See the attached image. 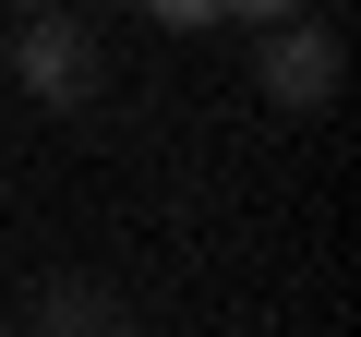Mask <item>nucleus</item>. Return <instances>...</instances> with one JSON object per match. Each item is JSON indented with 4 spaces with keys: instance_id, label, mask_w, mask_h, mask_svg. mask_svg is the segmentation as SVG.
<instances>
[{
    "instance_id": "f03ea898",
    "label": "nucleus",
    "mask_w": 361,
    "mask_h": 337,
    "mask_svg": "<svg viewBox=\"0 0 361 337\" xmlns=\"http://www.w3.org/2000/svg\"><path fill=\"white\" fill-rule=\"evenodd\" d=\"M265 97L289 109V121H313V109H337V85H349V49H337V25H265Z\"/></svg>"
},
{
    "instance_id": "f257e3e1",
    "label": "nucleus",
    "mask_w": 361,
    "mask_h": 337,
    "mask_svg": "<svg viewBox=\"0 0 361 337\" xmlns=\"http://www.w3.org/2000/svg\"><path fill=\"white\" fill-rule=\"evenodd\" d=\"M25 85L49 97V109H97V85H109V61H97V37H85V13H61V0H37V25H25Z\"/></svg>"
},
{
    "instance_id": "20e7f679",
    "label": "nucleus",
    "mask_w": 361,
    "mask_h": 337,
    "mask_svg": "<svg viewBox=\"0 0 361 337\" xmlns=\"http://www.w3.org/2000/svg\"><path fill=\"white\" fill-rule=\"evenodd\" d=\"M145 13H157L169 37H193V25H217V13H229V0H145Z\"/></svg>"
},
{
    "instance_id": "423d86ee",
    "label": "nucleus",
    "mask_w": 361,
    "mask_h": 337,
    "mask_svg": "<svg viewBox=\"0 0 361 337\" xmlns=\"http://www.w3.org/2000/svg\"><path fill=\"white\" fill-rule=\"evenodd\" d=\"M121 337H133V325H121Z\"/></svg>"
},
{
    "instance_id": "7ed1b4c3",
    "label": "nucleus",
    "mask_w": 361,
    "mask_h": 337,
    "mask_svg": "<svg viewBox=\"0 0 361 337\" xmlns=\"http://www.w3.org/2000/svg\"><path fill=\"white\" fill-rule=\"evenodd\" d=\"M25 325H37V337H121L133 313H121V289H109V277H37Z\"/></svg>"
},
{
    "instance_id": "39448f33",
    "label": "nucleus",
    "mask_w": 361,
    "mask_h": 337,
    "mask_svg": "<svg viewBox=\"0 0 361 337\" xmlns=\"http://www.w3.org/2000/svg\"><path fill=\"white\" fill-rule=\"evenodd\" d=\"M229 13H265V25H289V13H301V0H229Z\"/></svg>"
}]
</instances>
